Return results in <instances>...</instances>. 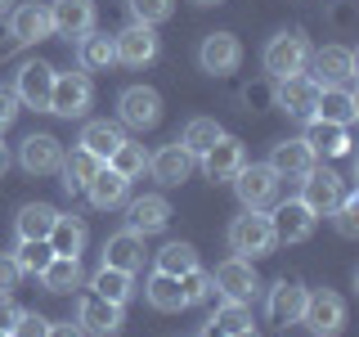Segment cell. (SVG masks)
Here are the masks:
<instances>
[{
  "label": "cell",
  "instance_id": "obj_1",
  "mask_svg": "<svg viewBox=\"0 0 359 337\" xmlns=\"http://www.w3.org/2000/svg\"><path fill=\"white\" fill-rule=\"evenodd\" d=\"M278 247L274 239V225H269L265 211H243V216H233L229 225V252L243 256V261H256V256H269Z\"/></svg>",
  "mask_w": 359,
  "mask_h": 337
},
{
  "label": "cell",
  "instance_id": "obj_2",
  "mask_svg": "<svg viewBox=\"0 0 359 337\" xmlns=\"http://www.w3.org/2000/svg\"><path fill=\"white\" fill-rule=\"evenodd\" d=\"M261 63H265L269 81L297 77V72H306V63H310V41L301 37V32H278V37H269Z\"/></svg>",
  "mask_w": 359,
  "mask_h": 337
},
{
  "label": "cell",
  "instance_id": "obj_3",
  "mask_svg": "<svg viewBox=\"0 0 359 337\" xmlns=\"http://www.w3.org/2000/svg\"><path fill=\"white\" fill-rule=\"evenodd\" d=\"M229 185H233V194H238V202H243L247 211H265V207H274V202H278V185H283V180L274 176V166H269V162H252V166H243Z\"/></svg>",
  "mask_w": 359,
  "mask_h": 337
},
{
  "label": "cell",
  "instance_id": "obj_4",
  "mask_svg": "<svg viewBox=\"0 0 359 337\" xmlns=\"http://www.w3.org/2000/svg\"><path fill=\"white\" fill-rule=\"evenodd\" d=\"M90 99H95V86H90L86 72H54V90H50V108L54 117H86Z\"/></svg>",
  "mask_w": 359,
  "mask_h": 337
},
{
  "label": "cell",
  "instance_id": "obj_5",
  "mask_svg": "<svg viewBox=\"0 0 359 337\" xmlns=\"http://www.w3.org/2000/svg\"><path fill=\"white\" fill-rule=\"evenodd\" d=\"M117 117H121V126H130V131H153L157 121H162V95H157L153 86H126L121 90V99H117Z\"/></svg>",
  "mask_w": 359,
  "mask_h": 337
},
{
  "label": "cell",
  "instance_id": "obj_6",
  "mask_svg": "<svg viewBox=\"0 0 359 337\" xmlns=\"http://www.w3.org/2000/svg\"><path fill=\"white\" fill-rule=\"evenodd\" d=\"M301 324L319 337H337L346 329V301L337 292L319 288V292H306V310H301Z\"/></svg>",
  "mask_w": 359,
  "mask_h": 337
},
{
  "label": "cell",
  "instance_id": "obj_7",
  "mask_svg": "<svg viewBox=\"0 0 359 337\" xmlns=\"http://www.w3.org/2000/svg\"><path fill=\"white\" fill-rule=\"evenodd\" d=\"M346 198V180L337 171H323V166H310L301 176V202L314 211V216H332V207Z\"/></svg>",
  "mask_w": 359,
  "mask_h": 337
},
{
  "label": "cell",
  "instance_id": "obj_8",
  "mask_svg": "<svg viewBox=\"0 0 359 337\" xmlns=\"http://www.w3.org/2000/svg\"><path fill=\"white\" fill-rule=\"evenodd\" d=\"M211 284H216V292H224L229 301H247V306H252L256 292H261V275H256L252 261H243V256H229V261L216 265Z\"/></svg>",
  "mask_w": 359,
  "mask_h": 337
},
{
  "label": "cell",
  "instance_id": "obj_9",
  "mask_svg": "<svg viewBox=\"0 0 359 337\" xmlns=\"http://www.w3.org/2000/svg\"><path fill=\"white\" fill-rule=\"evenodd\" d=\"M198 63H202V72H211V77L238 72L243 41L233 37V32H211V37H202V45H198Z\"/></svg>",
  "mask_w": 359,
  "mask_h": 337
},
{
  "label": "cell",
  "instance_id": "obj_10",
  "mask_svg": "<svg viewBox=\"0 0 359 337\" xmlns=\"http://www.w3.org/2000/svg\"><path fill=\"white\" fill-rule=\"evenodd\" d=\"M314 67V81L319 86H351L355 81V50L351 45H323V50H310V63Z\"/></svg>",
  "mask_w": 359,
  "mask_h": 337
},
{
  "label": "cell",
  "instance_id": "obj_11",
  "mask_svg": "<svg viewBox=\"0 0 359 337\" xmlns=\"http://www.w3.org/2000/svg\"><path fill=\"white\" fill-rule=\"evenodd\" d=\"M274 104L287 112V117H297V121H310L314 117V104H319V81L306 72H297V77H283V81H274Z\"/></svg>",
  "mask_w": 359,
  "mask_h": 337
},
{
  "label": "cell",
  "instance_id": "obj_12",
  "mask_svg": "<svg viewBox=\"0 0 359 337\" xmlns=\"http://www.w3.org/2000/svg\"><path fill=\"white\" fill-rule=\"evenodd\" d=\"M112 45H117V63H126V67H149L157 54H162V41H157V32L144 27V22H130V27H121L117 37H112Z\"/></svg>",
  "mask_w": 359,
  "mask_h": 337
},
{
  "label": "cell",
  "instance_id": "obj_13",
  "mask_svg": "<svg viewBox=\"0 0 359 337\" xmlns=\"http://www.w3.org/2000/svg\"><path fill=\"white\" fill-rule=\"evenodd\" d=\"M314 211L306 207L301 198H287V202H274V211H269V225H274V239L278 243H306L314 234Z\"/></svg>",
  "mask_w": 359,
  "mask_h": 337
},
{
  "label": "cell",
  "instance_id": "obj_14",
  "mask_svg": "<svg viewBox=\"0 0 359 337\" xmlns=\"http://www.w3.org/2000/svg\"><path fill=\"white\" fill-rule=\"evenodd\" d=\"M50 90H54V67L50 63L27 59L18 67V81H14V99H18V104L45 112V108H50Z\"/></svg>",
  "mask_w": 359,
  "mask_h": 337
},
{
  "label": "cell",
  "instance_id": "obj_15",
  "mask_svg": "<svg viewBox=\"0 0 359 337\" xmlns=\"http://www.w3.org/2000/svg\"><path fill=\"white\" fill-rule=\"evenodd\" d=\"M243 166H247V153H243V140H233V135H220V140L202 153V171H207V180H216V185L233 180Z\"/></svg>",
  "mask_w": 359,
  "mask_h": 337
},
{
  "label": "cell",
  "instance_id": "obj_16",
  "mask_svg": "<svg viewBox=\"0 0 359 337\" xmlns=\"http://www.w3.org/2000/svg\"><path fill=\"white\" fill-rule=\"evenodd\" d=\"M63 162V144L54 140V135H27V140L18 144V166L27 176H54Z\"/></svg>",
  "mask_w": 359,
  "mask_h": 337
},
{
  "label": "cell",
  "instance_id": "obj_17",
  "mask_svg": "<svg viewBox=\"0 0 359 337\" xmlns=\"http://www.w3.org/2000/svg\"><path fill=\"white\" fill-rule=\"evenodd\" d=\"M76 329H81L86 337H112L121 333V306H112V301L104 297H81V306H76Z\"/></svg>",
  "mask_w": 359,
  "mask_h": 337
},
{
  "label": "cell",
  "instance_id": "obj_18",
  "mask_svg": "<svg viewBox=\"0 0 359 337\" xmlns=\"http://www.w3.org/2000/svg\"><path fill=\"white\" fill-rule=\"evenodd\" d=\"M166 220H171V202H166L162 194H144V198H126V230L135 234H157L166 230Z\"/></svg>",
  "mask_w": 359,
  "mask_h": 337
},
{
  "label": "cell",
  "instance_id": "obj_19",
  "mask_svg": "<svg viewBox=\"0 0 359 337\" xmlns=\"http://www.w3.org/2000/svg\"><path fill=\"white\" fill-rule=\"evenodd\" d=\"M149 171L157 185H166V189H180L189 176H194V153H184V144H166V149H157L149 157Z\"/></svg>",
  "mask_w": 359,
  "mask_h": 337
},
{
  "label": "cell",
  "instance_id": "obj_20",
  "mask_svg": "<svg viewBox=\"0 0 359 337\" xmlns=\"http://www.w3.org/2000/svg\"><path fill=\"white\" fill-rule=\"evenodd\" d=\"M301 310H306V288L292 284V279H278V284L269 288V297H265L269 324H278V329H287V324H301Z\"/></svg>",
  "mask_w": 359,
  "mask_h": 337
},
{
  "label": "cell",
  "instance_id": "obj_21",
  "mask_svg": "<svg viewBox=\"0 0 359 337\" xmlns=\"http://www.w3.org/2000/svg\"><path fill=\"white\" fill-rule=\"evenodd\" d=\"M50 27L59 37H76L95 32V0H54L50 5Z\"/></svg>",
  "mask_w": 359,
  "mask_h": 337
},
{
  "label": "cell",
  "instance_id": "obj_22",
  "mask_svg": "<svg viewBox=\"0 0 359 337\" xmlns=\"http://www.w3.org/2000/svg\"><path fill=\"white\" fill-rule=\"evenodd\" d=\"M9 37H14V45H32V41L54 37V27H50V9L36 5V0H27V5L9 9Z\"/></svg>",
  "mask_w": 359,
  "mask_h": 337
},
{
  "label": "cell",
  "instance_id": "obj_23",
  "mask_svg": "<svg viewBox=\"0 0 359 337\" xmlns=\"http://www.w3.org/2000/svg\"><path fill=\"white\" fill-rule=\"evenodd\" d=\"M301 140L310 144V153H314V157H346V153H351V126H337V121H319V117H310Z\"/></svg>",
  "mask_w": 359,
  "mask_h": 337
},
{
  "label": "cell",
  "instance_id": "obj_24",
  "mask_svg": "<svg viewBox=\"0 0 359 337\" xmlns=\"http://www.w3.org/2000/svg\"><path fill=\"white\" fill-rule=\"evenodd\" d=\"M314 162H319V157L310 153L306 140H278L274 149H269V166H274L278 180H301Z\"/></svg>",
  "mask_w": 359,
  "mask_h": 337
},
{
  "label": "cell",
  "instance_id": "obj_25",
  "mask_svg": "<svg viewBox=\"0 0 359 337\" xmlns=\"http://www.w3.org/2000/svg\"><path fill=\"white\" fill-rule=\"evenodd\" d=\"M81 194L90 198V207L112 211V207H126V198H130V180H121L117 171H112V166H99L95 180H90Z\"/></svg>",
  "mask_w": 359,
  "mask_h": 337
},
{
  "label": "cell",
  "instance_id": "obj_26",
  "mask_svg": "<svg viewBox=\"0 0 359 337\" xmlns=\"http://www.w3.org/2000/svg\"><path fill=\"white\" fill-rule=\"evenodd\" d=\"M104 265L135 275V270L144 265V234H135V230H117V234H108V239H104Z\"/></svg>",
  "mask_w": 359,
  "mask_h": 337
},
{
  "label": "cell",
  "instance_id": "obj_27",
  "mask_svg": "<svg viewBox=\"0 0 359 337\" xmlns=\"http://www.w3.org/2000/svg\"><path fill=\"white\" fill-rule=\"evenodd\" d=\"M314 117L319 121H337V126H351L359 117L355 90L351 86H319V104H314Z\"/></svg>",
  "mask_w": 359,
  "mask_h": 337
},
{
  "label": "cell",
  "instance_id": "obj_28",
  "mask_svg": "<svg viewBox=\"0 0 359 337\" xmlns=\"http://www.w3.org/2000/svg\"><path fill=\"white\" fill-rule=\"evenodd\" d=\"M76 59H81L86 72H108V67L117 63V45H112L108 32H86V37L76 41Z\"/></svg>",
  "mask_w": 359,
  "mask_h": 337
},
{
  "label": "cell",
  "instance_id": "obj_29",
  "mask_svg": "<svg viewBox=\"0 0 359 337\" xmlns=\"http://www.w3.org/2000/svg\"><path fill=\"white\" fill-rule=\"evenodd\" d=\"M99 166H104V162H99L95 153H86L81 144H76V149H72V153H63V162H59V171H63V189H67V194H81L90 180H95Z\"/></svg>",
  "mask_w": 359,
  "mask_h": 337
},
{
  "label": "cell",
  "instance_id": "obj_30",
  "mask_svg": "<svg viewBox=\"0 0 359 337\" xmlns=\"http://www.w3.org/2000/svg\"><path fill=\"white\" fill-rule=\"evenodd\" d=\"M121 140H126V135H121L117 121H86V126H81V140H76V144H81L86 153H95L99 162H108V157L117 153Z\"/></svg>",
  "mask_w": 359,
  "mask_h": 337
},
{
  "label": "cell",
  "instance_id": "obj_31",
  "mask_svg": "<svg viewBox=\"0 0 359 337\" xmlns=\"http://www.w3.org/2000/svg\"><path fill=\"white\" fill-rule=\"evenodd\" d=\"M90 288H95V297L112 301V306H126V301L135 297V275H126V270H112V265H99V275L90 279Z\"/></svg>",
  "mask_w": 359,
  "mask_h": 337
},
{
  "label": "cell",
  "instance_id": "obj_32",
  "mask_svg": "<svg viewBox=\"0 0 359 337\" xmlns=\"http://www.w3.org/2000/svg\"><path fill=\"white\" fill-rule=\"evenodd\" d=\"M36 279H41L45 292H72L76 284H81V256H54Z\"/></svg>",
  "mask_w": 359,
  "mask_h": 337
},
{
  "label": "cell",
  "instance_id": "obj_33",
  "mask_svg": "<svg viewBox=\"0 0 359 337\" xmlns=\"http://www.w3.org/2000/svg\"><path fill=\"white\" fill-rule=\"evenodd\" d=\"M144 297H149L153 310H184L180 279H175V275H162V270H153V275H149V284H144Z\"/></svg>",
  "mask_w": 359,
  "mask_h": 337
},
{
  "label": "cell",
  "instance_id": "obj_34",
  "mask_svg": "<svg viewBox=\"0 0 359 337\" xmlns=\"http://www.w3.org/2000/svg\"><path fill=\"white\" fill-rule=\"evenodd\" d=\"M50 247H54V256H81V247H86V225L76 220V216H54V230H50Z\"/></svg>",
  "mask_w": 359,
  "mask_h": 337
},
{
  "label": "cell",
  "instance_id": "obj_35",
  "mask_svg": "<svg viewBox=\"0 0 359 337\" xmlns=\"http://www.w3.org/2000/svg\"><path fill=\"white\" fill-rule=\"evenodd\" d=\"M54 216H59V211H54L50 202H27V207L18 211V243H27V239H50Z\"/></svg>",
  "mask_w": 359,
  "mask_h": 337
},
{
  "label": "cell",
  "instance_id": "obj_36",
  "mask_svg": "<svg viewBox=\"0 0 359 337\" xmlns=\"http://www.w3.org/2000/svg\"><path fill=\"white\" fill-rule=\"evenodd\" d=\"M104 166H112V171H117L121 180H140L144 171H149V153H144V144L121 140V144H117V153H112Z\"/></svg>",
  "mask_w": 359,
  "mask_h": 337
},
{
  "label": "cell",
  "instance_id": "obj_37",
  "mask_svg": "<svg viewBox=\"0 0 359 337\" xmlns=\"http://www.w3.org/2000/svg\"><path fill=\"white\" fill-rule=\"evenodd\" d=\"M220 126H216V121H211V117H194V121H189V126H184V135H180V144H184V153H194V157H202V153H207L211 149V144H216L220 140Z\"/></svg>",
  "mask_w": 359,
  "mask_h": 337
},
{
  "label": "cell",
  "instance_id": "obj_38",
  "mask_svg": "<svg viewBox=\"0 0 359 337\" xmlns=\"http://www.w3.org/2000/svg\"><path fill=\"white\" fill-rule=\"evenodd\" d=\"M198 265V247L194 243H166L162 252H157V270L162 275H184V270H194Z\"/></svg>",
  "mask_w": 359,
  "mask_h": 337
},
{
  "label": "cell",
  "instance_id": "obj_39",
  "mask_svg": "<svg viewBox=\"0 0 359 337\" xmlns=\"http://www.w3.org/2000/svg\"><path fill=\"white\" fill-rule=\"evenodd\" d=\"M14 261H18L22 275H41V270L54 261V247H50V239H27V243H18Z\"/></svg>",
  "mask_w": 359,
  "mask_h": 337
},
{
  "label": "cell",
  "instance_id": "obj_40",
  "mask_svg": "<svg viewBox=\"0 0 359 337\" xmlns=\"http://www.w3.org/2000/svg\"><path fill=\"white\" fill-rule=\"evenodd\" d=\"M180 292H184V306H202V301H211L216 284H211V275L202 265H194V270H184V275H180Z\"/></svg>",
  "mask_w": 359,
  "mask_h": 337
},
{
  "label": "cell",
  "instance_id": "obj_41",
  "mask_svg": "<svg viewBox=\"0 0 359 337\" xmlns=\"http://www.w3.org/2000/svg\"><path fill=\"white\" fill-rule=\"evenodd\" d=\"M247 324H252V310H247V301H229V297H224V306L216 310V319H211V329H220L224 337H229V333L247 329Z\"/></svg>",
  "mask_w": 359,
  "mask_h": 337
},
{
  "label": "cell",
  "instance_id": "obj_42",
  "mask_svg": "<svg viewBox=\"0 0 359 337\" xmlns=\"http://www.w3.org/2000/svg\"><path fill=\"white\" fill-rule=\"evenodd\" d=\"M130 14L144 27H157V22H166L175 14V0H130Z\"/></svg>",
  "mask_w": 359,
  "mask_h": 337
},
{
  "label": "cell",
  "instance_id": "obj_43",
  "mask_svg": "<svg viewBox=\"0 0 359 337\" xmlns=\"http://www.w3.org/2000/svg\"><path fill=\"white\" fill-rule=\"evenodd\" d=\"M332 225H337V234H341V239H355V234H359V202L355 198H341L332 207Z\"/></svg>",
  "mask_w": 359,
  "mask_h": 337
},
{
  "label": "cell",
  "instance_id": "obj_44",
  "mask_svg": "<svg viewBox=\"0 0 359 337\" xmlns=\"http://www.w3.org/2000/svg\"><path fill=\"white\" fill-rule=\"evenodd\" d=\"M45 333H50V319H41L36 310H22L9 329V337H45Z\"/></svg>",
  "mask_w": 359,
  "mask_h": 337
},
{
  "label": "cell",
  "instance_id": "obj_45",
  "mask_svg": "<svg viewBox=\"0 0 359 337\" xmlns=\"http://www.w3.org/2000/svg\"><path fill=\"white\" fill-rule=\"evenodd\" d=\"M22 284V270L14 261V252H0V292H14Z\"/></svg>",
  "mask_w": 359,
  "mask_h": 337
},
{
  "label": "cell",
  "instance_id": "obj_46",
  "mask_svg": "<svg viewBox=\"0 0 359 337\" xmlns=\"http://www.w3.org/2000/svg\"><path fill=\"white\" fill-rule=\"evenodd\" d=\"M14 117H18V99H14V90L0 86V135L14 126Z\"/></svg>",
  "mask_w": 359,
  "mask_h": 337
},
{
  "label": "cell",
  "instance_id": "obj_47",
  "mask_svg": "<svg viewBox=\"0 0 359 337\" xmlns=\"http://www.w3.org/2000/svg\"><path fill=\"white\" fill-rule=\"evenodd\" d=\"M18 315H22V310L14 306V301H9V292H0V329L9 333V329H14V319H18Z\"/></svg>",
  "mask_w": 359,
  "mask_h": 337
},
{
  "label": "cell",
  "instance_id": "obj_48",
  "mask_svg": "<svg viewBox=\"0 0 359 337\" xmlns=\"http://www.w3.org/2000/svg\"><path fill=\"white\" fill-rule=\"evenodd\" d=\"M45 337H86L81 329H76V324H50V333Z\"/></svg>",
  "mask_w": 359,
  "mask_h": 337
},
{
  "label": "cell",
  "instance_id": "obj_49",
  "mask_svg": "<svg viewBox=\"0 0 359 337\" xmlns=\"http://www.w3.org/2000/svg\"><path fill=\"white\" fill-rule=\"evenodd\" d=\"M5 171H9V144L0 140V176H5Z\"/></svg>",
  "mask_w": 359,
  "mask_h": 337
},
{
  "label": "cell",
  "instance_id": "obj_50",
  "mask_svg": "<svg viewBox=\"0 0 359 337\" xmlns=\"http://www.w3.org/2000/svg\"><path fill=\"white\" fill-rule=\"evenodd\" d=\"M229 337H261V333H256L252 324H247V329H238V333H229Z\"/></svg>",
  "mask_w": 359,
  "mask_h": 337
},
{
  "label": "cell",
  "instance_id": "obj_51",
  "mask_svg": "<svg viewBox=\"0 0 359 337\" xmlns=\"http://www.w3.org/2000/svg\"><path fill=\"white\" fill-rule=\"evenodd\" d=\"M202 337H224L220 329H211V324H207V329H202Z\"/></svg>",
  "mask_w": 359,
  "mask_h": 337
},
{
  "label": "cell",
  "instance_id": "obj_52",
  "mask_svg": "<svg viewBox=\"0 0 359 337\" xmlns=\"http://www.w3.org/2000/svg\"><path fill=\"white\" fill-rule=\"evenodd\" d=\"M9 9H14V0H0V14H9Z\"/></svg>",
  "mask_w": 359,
  "mask_h": 337
},
{
  "label": "cell",
  "instance_id": "obj_53",
  "mask_svg": "<svg viewBox=\"0 0 359 337\" xmlns=\"http://www.w3.org/2000/svg\"><path fill=\"white\" fill-rule=\"evenodd\" d=\"M194 5H220V0H194Z\"/></svg>",
  "mask_w": 359,
  "mask_h": 337
},
{
  "label": "cell",
  "instance_id": "obj_54",
  "mask_svg": "<svg viewBox=\"0 0 359 337\" xmlns=\"http://www.w3.org/2000/svg\"><path fill=\"white\" fill-rule=\"evenodd\" d=\"M0 337H9V333H5V329H0Z\"/></svg>",
  "mask_w": 359,
  "mask_h": 337
}]
</instances>
